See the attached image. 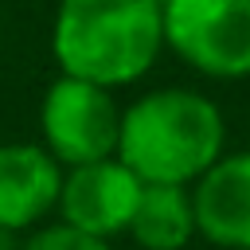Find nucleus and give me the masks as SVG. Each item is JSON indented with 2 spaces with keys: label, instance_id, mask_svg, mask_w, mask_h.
Returning <instances> with one entry per match:
<instances>
[{
  "label": "nucleus",
  "instance_id": "nucleus-4",
  "mask_svg": "<svg viewBox=\"0 0 250 250\" xmlns=\"http://www.w3.org/2000/svg\"><path fill=\"white\" fill-rule=\"evenodd\" d=\"M39 129H43V148L55 156L59 168L98 164L117 156L121 105L113 102V90L59 74L43 94Z\"/></svg>",
  "mask_w": 250,
  "mask_h": 250
},
{
  "label": "nucleus",
  "instance_id": "nucleus-9",
  "mask_svg": "<svg viewBox=\"0 0 250 250\" xmlns=\"http://www.w3.org/2000/svg\"><path fill=\"white\" fill-rule=\"evenodd\" d=\"M20 250H109V242L102 238H90L66 223H55V227H39Z\"/></svg>",
  "mask_w": 250,
  "mask_h": 250
},
{
  "label": "nucleus",
  "instance_id": "nucleus-6",
  "mask_svg": "<svg viewBox=\"0 0 250 250\" xmlns=\"http://www.w3.org/2000/svg\"><path fill=\"white\" fill-rule=\"evenodd\" d=\"M195 234L223 250H250V148L223 152L191 184Z\"/></svg>",
  "mask_w": 250,
  "mask_h": 250
},
{
  "label": "nucleus",
  "instance_id": "nucleus-5",
  "mask_svg": "<svg viewBox=\"0 0 250 250\" xmlns=\"http://www.w3.org/2000/svg\"><path fill=\"white\" fill-rule=\"evenodd\" d=\"M141 180L117 160H98L82 168H66L62 191H59V215L66 227L109 242L113 234L129 230L137 199H141Z\"/></svg>",
  "mask_w": 250,
  "mask_h": 250
},
{
  "label": "nucleus",
  "instance_id": "nucleus-2",
  "mask_svg": "<svg viewBox=\"0 0 250 250\" xmlns=\"http://www.w3.org/2000/svg\"><path fill=\"white\" fill-rule=\"evenodd\" d=\"M164 47V0H59L51 51L66 78L117 90L152 70Z\"/></svg>",
  "mask_w": 250,
  "mask_h": 250
},
{
  "label": "nucleus",
  "instance_id": "nucleus-7",
  "mask_svg": "<svg viewBox=\"0 0 250 250\" xmlns=\"http://www.w3.org/2000/svg\"><path fill=\"white\" fill-rule=\"evenodd\" d=\"M62 168L43 145H0V230H27L59 207Z\"/></svg>",
  "mask_w": 250,
  "mask_h": 250
},
{
  "label": "nucleus",
  "instance_id": "nucleus-1",
  "mask_svg": "<svg viewBox=\"0 0 250 250\" xmlns=\"http://www.w3.org/2000/svg\"><path fill=\"white\" fill-rule=\"evenodd\" d=\"M227 125L211 98L164 86L121 109L117 160L141 184L191 188L223 156Z\"/></svg>",
  "mask_w": 250,
  "mask_h": 250
},
{
  "label": "nucleus",
  "instance_id": "nucleus-10",
  "mask_svg": "<svg viewBox=\"0 0 250 250\" xmlns=\"http://www.w3.org/2000/svg\"><path fill=\"white\" fill-rule=\"evenodd\" d=\"M20 246H23V242H20L12 230H0V250H20Z\"/></svg>",
  "mask_w": 250,
  "mask_h": 250
},
{
  "label": "nucleus",
  "instance_id": "nucleus-8",
  "mask_svg": "<svg viewBox=\"0 0 250 250\" xmlns=\"http://www.w3.org/2000/svg\"><path fill=\"white\" fill-rule=\"evenodd\" d=\"M129 234L141 250H184L195 238V211H191V188H168V184H145Z\"/></svg>",
  "mask_w": 250,
  "mask_h": 250
},
{
  "label": "nucleus",
  "instance_id": "nucleus-3",
  "mask_svg": "<svg viewBox=\"0 0 250 250\" xmlns=\"http://www.w3.org/2000/svg\"><path fill=\"white\" fill-rule=\"evenodd\" d=\"M164 47L207 78H250V0H164Z\"/></svg>",
  "mask_w": 250,
  "mask_h": 250
}]
</instances>
